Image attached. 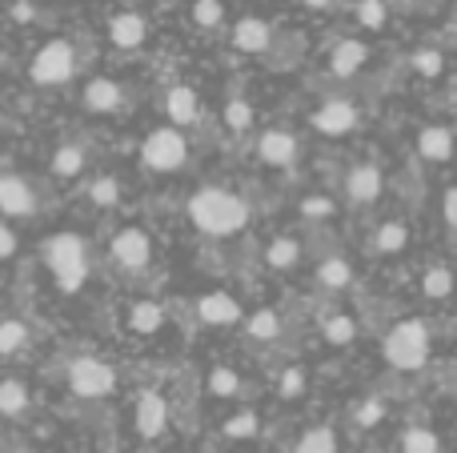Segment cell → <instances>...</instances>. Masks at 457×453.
I'll list each match as a JSON object with an SVG mask.
<instances>
[{
    "instance_id": "obj_41",
    "label": "cell",
    "mask_w": 457,
    "mask_h": 453,
    "mask_svg": "<svg viewBox=\"0 0 457 453\" xmlns=\"http://www.w3.org/2000/svg\"><path fill=\"white\" fill-rule=\"evenodd\" d=\"M301 390H305V374H301V369H289V374L281 377V398H297Z\"/></svg>"
},
{
    "instance_id": "obj_23",
    "label": "cell",
    "mask_w": 457,
    "mask_h": 453,
    "mask_svg": "<svg viewBox=\"0 0 457 453\" xmlns=\"http://www.w3.org/2000/svg\"><path fill=\"white\" fill-rule=\"evenodd\" d=\"M129 325H133L137 334H157V329L165 325V309H161L157 301H141L129 309Z\"/></svg>"
},
{
    "instance_id": "obj_33",
    "label": "cell",
    "mask_w": 457,
    "mask_h": 453,
    "mask_svg": "<svg viewBox=\"0 0 457 453\" xmlns=\"http://www.w3.org/2000/svg\"><path fill=\"white\" fill-rule=\"evenodd\" d=\"M357 21H361L365 29H381V24L389 21L386 0H361V4H357Z\"/></svg>"
},
{
    "instance_id": "obj_16",
    "label": "cell",
    "mask_w": 457,
    "mask_h": 453,
    "mask_svg": "<svg viewBox=\"0 0 457 453\" xmlns=\"http://www.w3.org/2000/svg\"><path fill=\"white\" fill-rule=\"evenodd\" d=\"M365 61H370V48H365L361 40H341V45L333 48V56H329V69L337 72V77H353Z\"/></svg>"
},
{
    "instance_id": "obj_13",
    "label": "cell",
    "mask_w": 457,
    "mask_h": 453,
    "mask_svg": "<svg viewBox=\"0 0 457 453\" xmlns=\"http://www.w3.org/2000/svg\"><path fill=\"white\" fill-rule=\"evenodd\" d=\"M453 149H457V141H453V128H445V125H426L418 133V152L426 161H434V165H445V161L453 157Z\"/></svg>"
},
{
    "instance_id": "obj_31",
    "label": "cell",
    "mask_w": 457,
    "mask_h": 453,
    "mask_svg": "<svg viewBox=\"0 0 457 453\" xmlns=\"http://www.w3.org/2000/svg\"><path fill=\"white\" fill-rule=\"evenodd\" d=\"M269 265L273 269H289V265H297V257H301V245L293 237H277L273 245H269Z\"/></svg>"
},
{
    "instance_id": "obj_14",
    "label": "cell",
    "mask_w": 457,
    "mask_h": 453,
    "mask_svg": "<svg viewBox=\"0 0 457 453\" xmlns=\"http://www.w3.org/2000/svg\"><path fill=\"white\" fill-rule=\"evenodd\" d=\"M197 317L205 321V325H233V321H241V305L217 289V293H205L197 301Z\"/></svg>"
},
{
    "instance_id": "obj_42",
    "label": "cell",
    "mask_w": 457,
    "mask_h": 453,
    "mask_svg": "<svg viewBox=\"0 0 457 453\" xmlns=\"http://www.w3.org/2000/svg\"><path fill=\"white\" fill-rule=\"evenodd\" d=\"M12 253H16V233L8 225H0V261H8Z\"/></svg>"
},
{
    "instance_id": "obj_1",
    "label": "cell",
    "mask_w": 457,
    "mask_h": 453,
    "mask_svg": "<svg viewBox=\"0 0 457 453\" xmlns=\"http://www.w3.org/2000/svg\"><path fill=\"white\" fill-rule=\"evenodd\" d=\"M189 217L201 233L228 237V233H237L245 221H249V205L228 189H197L189 201Z\"/></svg>"
},
{
    "instance_id": "obj_28",
    "label": "cell",
    "mask_w": 457,
    "mask_h": 453,
    "mask_svg": "<svg viewBox=\"0 0 457 453\" xmlns=\"http://www.w3.org/2000/svg\"><path fill=\"white\" fill-rule=\"evenodd\" d=\"M245 329H249L253 342H273V337L281 334V317H277L273 309H257L249 321H245Z\"/></svg>"
},
{
    "instance_id": "obj_2",
    "label": "cell",
    "mask_w": 457,
    "mask_h": 453,
    "mask_svg": "<svg viewBox=\"0 0 457 453\" xmlns=\"http://www.w3.org/2000/svg\"><path fill=\"white\" fill-rule=\"evenodd\" d=\"M45 261H48V269H53L56 285H61L64 293H77V289L85 285L88 253H85V241H80L77 233H56V237H48Z\"/></svg>"
},
{
    "instance_id": "obj_20",
    "label": "cell",
    "mask_w": 457,
    "mask_h": 453,
    "mask_svg": "<svg viewBox=\"0 0 457 453\" xmlns=\"http://www.w3.org/2000/svg\"><path fill=\"white\" fill-rule=\"evenodd\" d=\"M453 269L450 265H429L426 273H421V293L434 297V301H445V297L453 293Z\"/></svg>"
},
{
    "instance_id": "obj_22",
    "label": "cell",
    "mask_w": 457,
    "mask_h": 453,
    "mask_svg": "<svg viewBox=\"0 0 457 453\" xmlns=\"http://www.w3.org/2000/svg\"><path fill=\"white\" fill-rule=\"evenodd\" d=\"M24 345H29V325L16 321V317L0 321V358H16Z\"/></svg>"
},
{
    "instance_id": "obj_18",
    "label": "cell",
    "mask_w": 457,
    "mask_h": 453,
    "mask_svg": "<svg viewBox=\"0 0 457 453\" xmlns=\"http://www.w3.org/2000/svg\"><path fill=\"white\" fill-rule=\"evenodd\" d=\"M233 45L241 48V53H265L269 48V24L257 21V16H245V21L233 29Z\"/></svg>"
},
{
    "instance_id": "obj_6",
    "label": "cell",
    "mask_w": 457,
    "mask_h": 453,
    "mask_svg": "<svg viewBox=\"0 0 457 453\" xmlns=\"http://www.w3.org/2000/svg\"><path fill=\"white\" fill-rule=\"evenodd\" d=\"M69 385L77 398H109L112 385H117V374L96 358H77L69 366Z\"/></svg>"
},
{
    "instance_id": "obj_3",
    "label": "cell",
    "mask_w": 457,
    "mask_h": 453,
    "mask_svg": "<svg viewBox=\"0 0 457 453\" xmlns=\"http://www.w3.org/2000/svg\"><path fill=\"white\" fill-rule=\"evenodd\" d=\"M386 361L394 369H405V374L426 366L429 361V325L426 321H418V317L397 321L386 334Z\"/></svg>"
},
{
    "instance_id": "obj_4",
    "label": "cell",
    "mask_w": 457,
    "mask_h": 453,
    "mask_svg": "<svg viewBox=\"0 0 457 453\" xmlns=\"http://www.w3.org/2000/svg\"><path fill=\"white\" fill-rule=\"evenodd\" d=\"M185 157H189V144L177 128H153L141 144V161L153 173H173V169L185 165Z\"/></svg>"
},
{
    "instance_id": "obj_38",
    "label": "cell",
    "mask_w": 457,
    "mask_h": 453,
    "mask_svg": "<svg viewBox=\"0 0 457 453\" xmlns=\"http://www.w3.org/2000/svg\"><path fill=\"white\" fill-rule=\"evenodd\" d=\"M237 385H241V377H237L233 369H213V374H209V390H213L217 398H228V393H237Z\"/></svg>"
},
{
    "instance_id": "obj_39",
    "label": "cell",
    "mask_w": 457,
    "mask_h": 453,
    "mask_svg": "<svg viewBox=\"0 0 457 453\" xmlns=\"http://www.w3.org/2000/svg\"><path fill=\"white\" fill-rule=\"evenodd\" d=\"M193 16H197V24L213 29V24H221L225 8H221V0H197V4H193Z\"/></svg>"
},
{
    "instance_id": "obj_21",
    "label": "cell",
    "mask_w": 457,
    "mask_h": 453,
    "mask_svg": "<svg viewBox=\"0 0 457 453\" xmlns=\"http://www.w3.org/2000/svg\"><path fill=\"white\" fill-rule=\"evenodd\" d=\"M410 245V225L405 221H386L378 229V237H373V249H378V253H402V249Z\"/></svg>"
},
{
    "instance_id": "obj_40",
    "label": "cell",
    "mask_w": 457,
    "mask_h": 453,
    "mask_svg": "<svg viewBox=\"0 0 457 453\" xmlns=\"http://www.w3.org/2000/svg\"><path fill=\"white\" fill-rule=\"evenodd\" d=\"M301 213L313 217V221H317V217H329L333 213V201L329 197H305V201H301Z\"/></svg>"
},
{
    "instance_id": "obj_12",
    "label": "cell",
    "mask_w": 457,
    "mask_h": 453,
    "mask_svg": "<svg viewBox=\"0 0 457 453\" xmlns=\"http://www.w3.org/2000/svg\"><path fill=\"white\" fill-rule=\"evenodd\" d=\"M381 189H386V177H381L378 165H357L353 173L345 177V193H349V201H357V205L378 201Z\"/></svg>"
},
{
    "instance_id": "obj_8",
    "label": "cell",
    "mask_w": 457,
    "mask_h": 453,
    "mask_svg": "<svg viewBox=\"0 0 457 453\" xmlns=\"http://www.w3.org/2000/svg\"><path fill=\"white\" fill-rule=\"evenodd\" d=\"M257 157L273 169H289L297 161V136L289 128H265L257 141Z\"/></svg>"
},
{
    "instance_id": "obj_43",
    "label": "cell",
    "mask_w": 457,
    "mask_h": 453,
    "mask_svg": "<svg viewBox=\"0 0 457 453\" xmlns=\"http://www.w3.org/2000/svg\"><path fill=\"white\" fill-rule=\"evenodd\" d=\"M442 213H445V221H450L453 229H457V185H453L450 193H445V201H442Z\"/></svg>"
},
{
    "instance_id": "obj_45",
    "label": "cell",
    "mask_w": 457,
    "mask_h": 453,
    "mask_svg": "<svg viewBox=\"0 0 457 453\" xmlns=\"http://www.w3.org/2000/svg\"><path fill=\"white\" fill-rule=\"evenodd\" d=\"M305 4H309V8H329L333 0H305Z\"/></svg>"
},
{
    "instance_id": "obj_29",
    "label": "cell",
    "mask_w": 457,
    "mask_h": 453,
    "mask_svg": "<svg viewBox=\"0 0 457 453\" xmlns=\"http://www.w3.org/2000/svg\"><path fill=\"white\" fill-rule=\"evenodd\" d=\"M297 453H337V433L329 425H317L297 441Z\"/></svg>"
},
{
    "instance_id": "obj_34",
    "label": "cell",
    "mask_w": 457,
    "mask_h": 453,
    "mask_svg": "<svg viewBox=\"0 0 457 453\" xmlns=\"http://www.w3.org/2000/svg\"><path fill=\"white\" fill-rule=\"evenodd\" d=\"M249 120H253V109H249V101H245V96H233V101L225 104V125L241 133V128H249Z\"/></svg>"
},
{
    "instance_id": "obj_7",
    "label": "cell",
    "mask_w": 457,
    "mask_h": 453,
    "mask_svg": "<svg viewBox=\"0 0 457 453\" xmlns=\"http://www.w3.org/2000/svg\"><path fill=\"white\" fill-rule=\"evenodd\" d=\"M357 120H361V112H357L353 101H341V96H329V101L321 104V109L313 112V128L325 136H345L357 128Z\"/></svg>"
},
{
    "instance_id": "obj_30",
    "label": "cell",
    "mask_w": 457,
    "mask_h": 453,
    "mask_svg": "<svg viewBox=\"0 0 457 453\" xmlns=\"http://www.w3.org/2000/svg\"><path fill=\"white\" fill-rule=\"evenodd\" d=\"M80 169H85V152H80L77 144H64V149L53 152V173L56 177H77Z\"/></svg>"
},
{
    "instance_id": "obj_25",
    "label": "cell",
    "mask_w": 457,
    "mask_h": 453,
    "mask_svg": "<svg viewBox=\"0 0 457 453\" xmlns=\"http://www.w3.org/2000/svg\"><path fill=\"white\" fill-rule=\"evenodd\" d=\"M317 281H321L325 289H345L349 281H353V265H349L345 257H325L321 269H317Z\"/></svg>"
},
{
    "instance_id": "obj_15",
    "label": "cell",
    "mask_w": 457,
    "mask_h": 453,
    "mask_svg": "<svg viewBox=\"0 0 457 453\" xmlns=\"http://www.w3.org/2000/svg\"><path fill=\"white\" fill-rule=\"evenodd\" d=\"M145 32H149L145 29V16H137V12H120L109 21V37L117 48H137L145 40Z\"/></svg>"
},
{
    "instance_id": "obj_44",
    "label": "cell",
    "mask_w": 457,
    "mask_h": 453,
    "mask_svg": "<svg viewBox=\"0 0 457 453\" xmlns=\"http://www.w3.org/2000/svg\"><path fill=\"white\" fill-rule=\"evenodd\" d=\"M12 21H21V24L37 21V8H32L29 0H16V4H12Z\"/></svg>"
},
{
    "instance_id": "obj_35",
    "label": "cell",
    "mask_w": 457,
    "mask_h": 453,
    "mask_svg": "<svg viewBox=\"0 0 457 453\" xmlns=\"http://www.w3.org/2000/svg\"><path fill=\"white\" fill-rule=\"evenodd\" d=\"M225 433H228V438H253V433H257V414H253V409L233 414L225 422Z\"/></svg>"
},
{
    "instance_id": "obj_19",
    "label": "cell",
    "mask_w": 457,
    "mask_h": 453,
    "mask_svg": "<svg viewBox=\"0 0 457 453\" xmlns=\"http://www.w3.org/2000/svg\"><path fill=\"white\" fill-rule=\"evenodd\" d=\"M165 109H169V120H173V125H193V120H197V93L185 85L169 88Z\"/></svg>"
},
{
    "instance_id": "obj_46",
    "label": "cell",
    "mask_w": 457,
    "mask_h": 453,
    "mask_svg": "<svg viewBox=\"0 0 457 453\" xmlns=\"http://www.w3.org/2000/svg\"><path fill=\"white\" fill-rule=\"evenodd\" d=\"M137 453H153V449H137Z\"/></svg>"
},
{
    "instance_id": "obj_32",
    "label": "cell",
    "mask_w": 457,
    "mask_h": 453,
    "mask_svg": "<svg viewBox=\"0 0 457 453\" xmlns=\"http://www.w3.org/2000/svg\"><path fill=\"white\" fill-rule=\"evenodd\" d=\"M410 64H413V72H421V77H442V69H445V56L437 53V48H418Z\"/></svg>"
},
{
    "instance_id": "obj_11",
    "label": "cell",
    "mask_w": 457,
    "mask_h": 453,
    "mask_svg": "<svg viewBox=\"0 0 457 453\" xmlns=\"http://www.w3.org/2000/svg\"><path fill=\"white\" fill-rule=\"evenodd\" d=\"M37 209L32 185L24 177H0V213L4 217H29Z\"/></svg>"
},
{
    "instance_id": "obj_47",
    "label": "cell",
    "mask_w": 457,
    "mask_h": 453,
    "mask_svg": "<svg viewBox=\"0 0 457 453\" xmlns=\"http://www.w3.org/2000/svg\"><path fill=\"white\" fill-rule=\"evenodd\" d=\"M21 453H24V449H21Z\"/></svg>"
},
{
    "instance_id": "obj_26",
    "label": "cell",
    "mask_w": 457,
    "mask_h": 453,
    "mask_svg": "<svg viewBox=\"0 0 457 453\" xmlns=\"http://www.w3.org/2000/svg\"><path fill=\"white\" fill-rule=\"evenodd\" d=\"M29 409V390H24V382H16V377H8V382H0V414L4 417H16Z\"/></svg>"
},
{
    "instance_id": "obj_36",
    "label": "cell",
    "mask_w": 457,
    "mask_h": 453,
    "mask_svg": "<svg viewBox=\"0 0 457 453\" xmlns=\"http://www.w3.org/2000/svg\"><path fill=\"white\" fill-rule=\"evenodd\" d=\"M88 197H93L96 205H104V209H109V205H117V197H120V185L112 181V177H101V181H93V185H88Z\"/></svg>"
},
{
    "instance_id": "obj_27",
    "label": "cell",
    "mask_w": 457,
    "mask_h": 453,
    "mask_svg": "<svg viewBox=\"0 0 457 453\" xmlns=\"http://www.w3.org/2000/svg\"><path fill=\"white\" fill-rule=\"evenodd\" d=\"M321 334L329 345H349L357 337V321L349 317V313H333V317L321 321Z\"/></svg>"
},
{
    "instance_id": "obj_37",
    "label": "cell",
    "mask_w": 457,
    "mask_h": 453,
    "mask_svg": "<svg viewBox=\"0 0 457 453\" xmlns=\"http://www.w3.org/2000/svg\"><path fill=\"white\" fill-rule=\"evenodd\" d=\"M357 425H361V430H373V425L381 422V417H386V401H378V398H370V401H361V406H357Z\"/></svg>"
},
{
    "instance_id": "obj_10",
    "label": "cell",
    "mask_w": 457,
    "mask_h": 453,
    "mask_svg": "<svg viewBox=\"0 0 457 453\" xmlns=\"http://www.w3.org/2000/svg\"><path fill=\"white\" fill-rule=\"evenodd\" d=\"M137 430L141 438H161L169 430V401L157 390H145L137 401Z\"/></svg>"
},
{
    "instance_id": "obj_24",
    "label": "cell",
    "mask_w": 457,
    "mask_h": 453,
    "mask_svg": "<svg viewBox=\"0 0 457 453\" xmlns=\"http://www.w3.org/2000/svg\"><path fill=\"white\" fill-rule=\"evenodd\" d=\"M402 453H442V438L429 425H410L402 433Z\"/></svg>"
},
{
    "instance_id": "obj_9",
    "label": "cell",
    "mask_w": 457,
    "mask_h": 453,
    "mask_svg": "<svg viewBox=\"0 0 457 453\" xmlns=\"http://www.w3.org/2000/svg\"><path fill=\"white\" fill-rule=\"evenodd\" d=\"M149 257H153V245L145 237V229H120L112 237V261L125 265V269H141V265H149Z\"/></svg>"
},
{
    "instance_id": "obj_5",
    "label": "cell",
    "mask_w": 457,
    "mask_h": 453,
    "mask_svg": "<svg viewBox=\"0 0 457 453\" xmlns=\"http://www.w3.org/2000/svg\"><path fill=\"white\" fill-rule=\"evenodd\" d=\"M32 80L37 85H64L77 72V53H72L69 40H48L37 56H32Z\"/></svg>"
},
{
    "instance_id": "obj_17",
    "label": "cell",
    "mask_w": 457,
    "mask_h": 453,
    "mask_svg": "<svg viewBox=\"0 0 457 453\" xmlns=\"http://www.w3.org/2000/svg\"><path fill=\"white\" fill-rule=\"evenodd\" d=\"M120 85L117 80H88V88H85V109L88 112H112V109H120Z\"/></svg>"
}]
</instances>
